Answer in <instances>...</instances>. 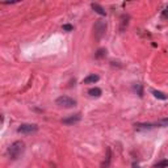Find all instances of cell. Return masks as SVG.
Masks as SVG:
<instances>
[{"instance_id": "obj_14", "label": "cell", "mask_w": 168, "mask_h": 168, "mask_svg": "<svg viewBox=\"0 0 168 168\" xmlns=\"http://www.w3.org/2000/svg\"><path fill=\"white\" fill-rule=\"evenodd\" d=\"M134 88H135V91L138 92V95L142 97V96H143V92H142V86H141V84H137V86H135Z\"/></svg>"}, {"instance_id": "obj_12", "label": "cell", "mask_w": 168, "mask_h": 168, "mask_svg": "<svg viewBox=\"0 0 168 168\" xmlns=\"http://www.w3.org/2000/svg\"><path fill=\"white\" fill-rule=\"evenodd\" d=\"M105 55H106V50L105 49H99L97 50V53H96V58L100 59L102 57H105Z\"/></svg>"}, {"instance_id": "obj_8", "label": "cell", "mask_w": 168, "mask_h": 168, "mask_svg": "<svg viewBox=\"0 0 168 168\" xmlns=\"http://www.w3.org/2000/svg\"><path fill=\"white\" fill-rule=\"evenodd\" d=\"M88 95L92 96V97H100L101 96V90L100 88H97V87L91 88V90L88 91Z\"/></svg>"}, {"instance_id": "obj_17", "label": "cell", "mask_w": 168, "mask_h": 168, "mask_svg": "<svg viewBox=\"0 0 168 168\" xmlns=\"http://www.w3.org/2000/svg\"><path fill=\"white\" fill-rule=\"evenodd\" d=\"M158 125L159 126H168V118H164V120H162L158 122Z\"/></svg>"}, {"instance_id": "obj_10", "label": "cell", "mask_w": 168, "mask_h": 168, "mask_svg": "<svg viewBox=\"0 0 168 168\" xmlns=\"http://www.w3.org/2000/svg\"><path fill=\"white\" fill-rule=\"evenodd\" d=\"M154 168H168V159H164L159 163H156V164L154 166Z\"/></svg>"}, {"instance_id": "obj_9", "label": "cell", "mask_w": 168, "mask_h": 168, "mask_svg": "<svg viewBox=\"0 0 168 168\" xmlns=\"http://www.w3.org/2000/svg\"><path fill=\"white\" fill-rule=\"evenodd\" d=\"M152 92V95L156 97V99H160V100H166L167 99V96L164 95V93L163 92H160V91H156V90H152L151 91Z\"/></svg>"}, {"instance_id": "obj_13", "label": "cell", "mask_w": 168, "mask_h": 168, "mask_svg": "<svg viewBox=\"0 0 168 168\" xmlns=\"http://www.w3.org/2000/svg\"><path fill=\"white\" fill-rule=\"evenodd\" d=\"M128 20H129L128 16H122V26H121V30H124L125 26H128Z\"/></svg>"}, {"instance_id": "obj_1", "label": "cell", "mask_w": 168, "mask_h": 168, "mask_svg": "<svg viewBox=\"0 0 168 168\" xmlns=\"http://www.w3.org/2000/svg\"><path fill=\"white\" fill-rule=\"evenodd\" d=\"M24 151H25V143L22 141L13 142L11 146L8 147V155H9V158H11L12 160L18 159V158L22 155V152H24Z\"/></svg>"}, {"instance_id": "obj_16", "label": "cell", "mask_w": 168, "mask_h": 168, "mask_svg": "<svg viewBox=\"0 0 168 168\" xmlns=\"http://www.w3.org/2000/svg\"><path fill=\"white\" fill-rule=\"evenodd\" d=\"M63 30H66V32H71V30H74V26H72V25H70V24H64V25H63Z\"/></svg>"}, {"instance_id": "obj_5", "label": "cell", "mask_w": 168, "mask_h": 168, "mask_svg": "<svg viewBox=\"0 0 168 168\" xmlns=\"http://www.w3.org/2000/svg\"><path fill=\"white\" fill-rule=\"evenodd\" d=\"M80 120H82V114H80V113H76V114L70 116V117H67V118H63L62 122H63L64 125H74V124L79 122Z\"/></svg>"}, {"instance_id": "obj_4", "label": "cell", "mask_w": 168, "mask_h": 168, "mask_svg": "<svg viewBox=\"0 0 168 168\" xmlns=\"http://www.w3.org/2000/svg\"><path fill=\"white\" fill-rule=\"evenodd\" d=\"M38 130V126L34 124H22L20 125V128L17 129V132L20 134H33Z\"/></svg>"}, {"instance_id": "obj_18", "label": "cell", "mask_w": 168, "mask_h": 168, "mask_svg": "<svg viewBox=\"0 0 168 168\" xmlns=\"http://www.w3.org/2000/svg\"><path fill=\"white\" fill-rule=\"evenodd\" d=\"M137 168H139V167H137Z\"/></svg>"}, {"instance_id": "obj_7", "label": "cell", "mask_w": 168, "mask_h": 168, "mask_svg": "<svg viewBox=\"0 0 168 168\" xmlns=\"http://www.w3.org/2000/svg\"><path fill=\"white\" fill-rule=\"evenodd\" d=\"M99 79H100V78L97 76V75H88V76L83 80V83H84V84H95V83L99 82Z\"/></svg>"}, {"instance_id": "obj_6", "label": "cell", "mask_w": 168, "mask_h": 168, "mask_svg": "<svg viewBox=\"0 0 168 168\" xmlns=\"http://www.w3.org/2000/svg\"><path fill=\"white\" fill-rule=\"evenodd\" d=\"M91 7H92V9L95 11L96 13H99V15H101V16H105L106 15V12H105V9L102 8L100 4H96V3H92L91 4Z\"/></svg>"}, {"instance_id": "obj_3", "label": "cell", "mask_w": 168, "mask_h": 168, "mask_svg": "<svg viewBox=\"0 0 168 168\" xmlns=\"http://www.w3.org/2000/svg\"><path fill=\"white\" fill-rule=\"evenodd\" d=\"M93 30H95V37L96 40H101L102 37L105 36V30H106V22L99 20L93 26Z\"/></svg>"}, {"instance_id": "obj_15", "label": "cell", "mask_w": 168, "mask_h": 168, "mask_svg": "<svg viewBox=\"0 0 168 168\" xmlns=\"http://www.w3.org/2000/svg\"><path fill=\"white\" fill-rule=\"evenodd\" d=\"M162 17L164 18V20H168V7H166L164 9H163V12H162Z\"/></svg>"}, {"instance_id": "obj_2", "label": "cell", "mask_w": 168, "mask_h": 168, "mask_svg": "<svg viewBox=\"0 0 168 168\" xmlns=\"http://www.w3.org/2000/svg\"><path fill=\"white\" fill-rule=\"evenodd\" d=\"M55 102H57V105L60 106V108H72V106L76 105V101L68 96H60L55 100Z\"/></svg>"}, {"instance_id": "obj_11", "label": "cell", "mask_w": 168, "mask_h": 168, "mask_svg": "<svg viewBox=\"0 0 168 168\" xmlns=\"http://www.w3.org/2000/svg\"><path fill=\"white\" fill-rule=\"evenodd\" d=\"M109 163H110V148L106 150V162L102 163V168H108L109 167Z\"/></svg>"}]
</instances>
